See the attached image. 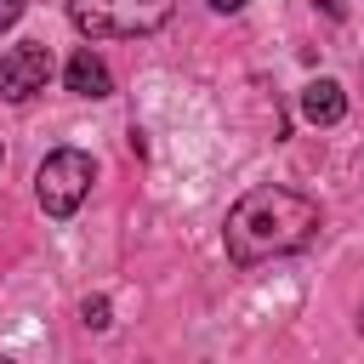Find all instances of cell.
I'll return each instance as SVG.
<instances>
[{
	"label": "cell",
	"instance_id": "cell-1",
	"mask_svg": "<svg viewBox=\"0 0 364 364\" xmlns=\"http://www.w3.org/2000/svg\"><path fill=\"white\" fill-rule=\"evenodd\" d=\"M318 233V205L296 188H250L233 210H228V256L239 267H256V262H273V256H290L301 250L307 239Z\"/></svg>",
	"mask_w": 364,
	"mask_h": 364
},
{
	"label": "cell",
	"instance_id": "cell-10",
	"mask_svg": "<svg viewBox=\"0 0 364 364\" xmlns=\"http://www.w3.org/2000/svg\"><path fill=\"white\" fill-rule=\"evenodd\" d=\"M358 330H364V313H358Z\"/></svg>",
	"mask_w": 364,
	"mask_h": 364
},
{
	"label": "cell",
	"instance_id": "cell-3",
	"mask_svg": "<svg viewBox=\"0 0 364 364\" xmlns=\"http://www.w3.org/2000/svg\"><path fill=\"white\" fill-rule=\"evenodd\" d=\"M34 193H40V210L46 216H74L80 199L91 193V154L80 148H51L34 171Z\"/></svg>",
	"mask_w": 364,
	"mask_h": 364
},
{
	"label": "cell",
	"instance_id": "cell-2",
	"mask_svg": "<svg viewBox=\"0 0 364 364\" xmlns=\"http://www.w3.org/2000/svg\"><path fill=\"white\" fill-rule=\"evenodd\" d=\"M68 17L91 40H136L171 23V0H68Z\"/></svg>",
	"mask_w": 364,
	"mask_h": 364
},
{
	"label": "cell",
	"instance_id": "cell-9",
	"mask_svg": "<svg viewBox=\"0 0 364 364\" xmlns=\"http://www.w3.org/2000/svg\"><path fill=\"white\" fill-rule=\"evenodd\" d=\"M210 6H216V11H239L245 0H210Z\"/></svg>",
	"mask_w": 364,
	"mask_h": 364
},
{
	"label": "cell",
	"instance_id": "cell-5",
	"mask_svg": "<svg viewBox=\"0 0 364 364\" xmlns=\"http://www.w3.org/2000/svg\"><path fill=\"white\" fill-rule=\"evenodd\" d=\"M63 80H68V91H80V97H108V68H102V57H97L91 46H80V51L68 57Z\"/></svg>",
	"mask_w": 364,
	"mask_h": 364
},
{
	"label": "cell",
	"instance_id": "cell-8",
	"mask_svg": "<svg viewBox=\"0 0 364 364\" xmlns=\"http://www.w3.org/2000/svg\"><path fill=\"white\" fill-rule=\"evenodd\" d=\"M23 17V0H0V28H11Z\"/></svg>",
	"mask_w": 364,
	"mask_h": 364
},
{
	"label": "cell",
	"instance_id": "cell-4",
	"mask_svg": "<svg viewBox=\"0 0 364 364\" xmlns=\"http://www.w3.org/2000/svg\"><path fill=\"white\" fill-rule=\"evenodd\" d=\"M46 80H51V51L46 46H11L6 51V63H0V97L6 102H23V97H34V91H46Z\"/></svg>",
	"mask_w": 364,
	"mask_h": 364
},
{
	"label": "cell",
	"instance_id": "cell-7",
	"mask_svg": "<svg viewBox=\"0 0 364 364\" xmlns=\"http://www.w3.org/2000/svg\"><path fill=\"white\" fill-rule=\"evenodd\" d=\"M85 324H91V330H108V324H114V318H108V301H102V296H97V301H85Z\"/></svg>",
	"mask_w": 364,
	"mask_h": 364
},
{
	"label": "cell",
	"instance_id": "cell-6",
	"mask_svg": "<svg viewBox=\"0 0 364 364\" xmlns=\"http://www.w3.org/2000/svg\"><path fill=\"white\" fill-rule=\"evenodd\" d=\"M301 114H307L313 125H336V119L347 114V91H341L336 80H313V85H301Z\"/></svg>",
	"mask_w": 364,
	"mask_h": 364
}]
</instances>
